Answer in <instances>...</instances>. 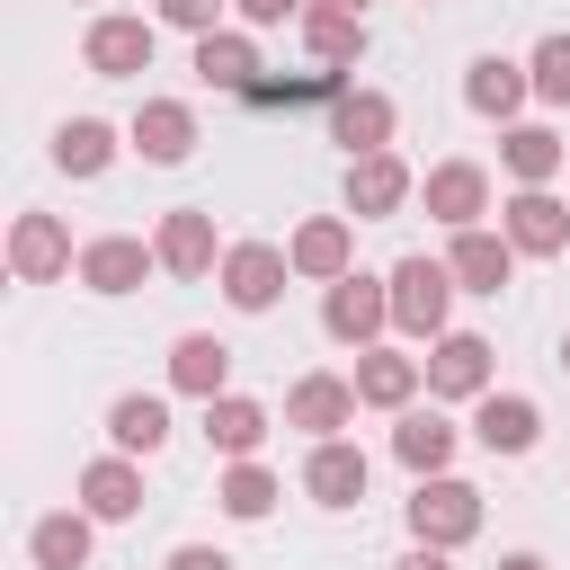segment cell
<instances>
[{
    "instance_id": "6da1fadb",
    "label": "cell",
    "mask_w": 570,
    "mask_h": 570,
    "mask_svg": "<svg viewBox=\"0 0 570 570\" xmlns=\"http://www.w3.org/2000/svg\"><path fill=\"white\" fill-rule=\"evenodd\" d=\"M383 285H392V330H410V338H445V303H454V267H445V258L410 249Z\"/></svg>"
},
{
    "instance_id": "7a4b0ae2",
    "label": "cell",
    "mask_w": 570,
    "mask_h": 570,
    "mask_svg": "<svg viewBox=\"0 0 570 570\" xmlns=\"http://www.w3.org/2000/svg\"><path fill=\"white\" fill-rule=\"evenodd\" d=\"M410 534H419V543H436V552L472 543V534H481V490H472V481H454V472L419 481V490H410Z\"/></svg>"
},
{
    "instance_id": "3957f363",
    "label": "cell",
    "mask_w": 570,
    "mask_h": 570,
    "mask_svg": "<svg viewBox=\"0 0 570 570\" xmlns=\"http://www.w3.org/2000/svg\"><path fill=\"white\" fill-rule=\"evenodd\" d=\"M151 45H160L151 18H89L80 62H89L98 80H142V71H151Z\"/></svg>"
},
{
    "instance_id": "277c9868",
    "label": "cell",
    "mask_w": 570,
    "mask_h": 570,
    "mask_svg": "<svg viewBox=\"0 0 570 570\" xmlns=\"http://www.w3.org/2000/svg\"><path fill=\"white\" fill-rule=\"evenodd\" d=\"M223 303L232 312H267L276 294H285V276H294V258L276 249V240H240V249H223Z\"/></svg>"
},
{
    "instance_id": "5b68a950",
    "label": "cell",
    "mask_w": 570,
    "mask_h": 570,
    "mask_svg": "<svg viewBox=\"0 0 570 570\" xmlns=\"http://www.w3.org/2000/svg\"><path fill=\"white\" fill-rule=\"evenodd\" d=\"M321 330L338 338V347H374V330H392V285H374V276H338L330 285V303H321Z\"/></svg>"
},
{
    "instance_id": "8992f818",
    "label": "cell",
    "mask_w": 570,
    "mask_h": 570,
    "mask_svg": "<svg viewBox=\"0 0 570 570\" xmlns=\"http://www.w3.org/2000/svg\"><path fill=\"white\" fill-rule=\"evenodd\" d=\"M419 205H428L445 232H481V214H490V169H472V160H436V169L419 178Z\"/></svg>"
},
{
    "instance_id": "52a82bcc",
    "label": "cell",
    "mask_w": 570,
    "mask_h": 570,
    "mask_svg": "<svg viewBox=\"0 0 570 570\" xmlns=\"http://www.w3.org/2000/svg\"><path fill=\"white\" fill-rule=\"evenodd\" d=\"M125 142H134L151 169H178V160L196 151V107H187V98H142L134 125H125Z\"/></svg>"
},
{
    "instance_id": "ba28073f",
    "label": "cell",
    "mask_w": 570,
    "mask_h": 570,
    "mask_svg": "<svg viewBox=\"0 0 570 570\" xmlns=\"http://www.w3.org/2000/svg\"><path fill=\"white\" fill-rule=\"evenodd\" d=\"M80 258H71V232L53 223V214H18L9 223V276L18 285H53V276H71Z\"/></svg>"
},
{
    "instance_id": "9c48e42d",
    "label": "cell",
    "mask_w": 570,
    "mask_h": 570,
    "mask_svg": "<svg viewBox=\"0 0 570 570\" xmlns=\"http://www.w3.org/2000/svg\"><path fill=\"white\" fill-rule=\"evenodd\" d=\"M419 365H428V392L436 401H481L490 392V338H472V330H445Z\"/></svg>"
},
{
    "instance_id": "30bf717a",
    "label": "cell",
    "mask_w": 570,
    "mask_h": 570,
    "mask_svg": "<svg viewBox=\"0 0 570 570\" xmlns=\"http://www.w3.org/2000/svg\"><path fill=\"white\" fill-rule=\"evenodd\" d=\"M285 428H303L312 445H330L338 428H356V383L347 374H303L285 392Z\"/></svg>"
},
{
    "instance_id": "8fae6325",
    "label": "cell",
    "mask_w": 570,
    "mask_h": 570,
    "mask_svg": "<svg viewBox=\"0 0 570 570\" xmlns=\"http://www.w3.org/2000/svg\"><path fill=\"white\" fill-rule=\"evenodd\" d=\"M499 232H508V249L552 258V249H570V205H561L552 187H517V196H508V214H499Z\"/></svg>"
},
{
    "instance_id": "7c38bea8",
    "label": "cell",
    "mask_w": 570,
    "mask_h": 570,
    "mask_svg": "<svg viewBox=\"0 0 570 570\" xmlns=\"http://www.w3.org/2000/svg\"><path fill=\"white\" fill-rule=\"evenodd\" d=\"M285 258H294V276H312V285L356 276V232H347V214H312V223L285 240Z\"/></svg>"
},
{
    "instance_id": "4fadbf2b",
    "label": "cell",
    "mask_w": 570,
    "mask_h": 570,
    "mask_svg": "<svg viewBox=\"0 0 570 570\" xmlns=\"http://www.w3.org/2000/svg\"><path fill=\"white\" fill-rule=\"evenodd\" d=\"M151 267H160V249L134 240V232H98V240L80 249V285H89V294H134Z\"/></svg>"
},
{
    "instance_id": "5bb4252c",
    "label": "cell",
    "mask_w": 570,
    "mask_h": 570,
    "mask_svg": "<svg viewBox=\"0 0 570 570\" xmlns=\"http://www.w3.org/2000/svg\"><path fill=\"white\" fill-rule=\"evenodd\" d=\"M419 196V178L392 160V151H365V160H347V214L356 223H383V214H401Z\"/></svg>"
},
{
    "instance_id": "9a60e30c",
    "label": "cell",
    "mask_w": 570,
    "mask_h": 570,
    "mask_svg": "<svg viewBox=\"0 0 570 570\" xmlns=\"http://www.w3.org/2000/svg\"><path fill=\"white\" fill-rule=\"evenodd\" d=\"M151 249H160V267H169V276H214V267H223V249H214V214H205V205L160 214Z\"/></svg>"
},
{
    "instance_id": "2e32d148",
    "label": "cell",
    "mask_w": 570,
    "mask_h": 570,
    "mask_svg": "<svg viewBox=\"0 0 570 570\" xmlns=\"http://www.w3.org/2000/svg\"><path fill=\"white\" fill-rule=\"evenodd\" d=\"M330 142H347V160L392 151V98L383 89H338L330 98Z\"/></svg>"
},
{
    "instance_id": "e0dca14e",
    "label": "cell",
    "mask_w": 570,
    "mask_h": 570,
    "mask_svg": "<svg viewBox=\"0 0 570 570\" xmlns=\"http://www.w3.org/2000/svg\"><path fill=\"white\" fill-rule=\"evenodd\" d=\"M472 436H481L490 454H534L543 410H534L525 392H481V401H472Z\"/></svg>"
},
{
    "instance_id": "ac0fdd59",
    "label": "cell",
    "mask_w": 570,
    "mask_h": 570,
    "mask_svg": "<svg viewBox=\"0 0 570 570\" xmlns=\"http://www.w3.org/2000/svg\"><path fill=\"white\" fill-rule=\"evenodd\" d=\"M347 383H356V401H365V410H410V392L428 383V365H419V356H401V347H365Z\"/></svg>"
},
{
    "instance_id": "d6986e66",
    "label": "cell",
    "mask_w": 570,
    "mask_h": 570,
    "mask_svg": "<svg viewBox=\"0 0 570 570\" xmlns=\"http://www.w3.org/2000/svg\"><path fill=\"white\" fill-rule=\"evenodd\" d=\"M365 445H347V436H330V445H312V463H303V490L321 499V508H356L365 499Z\"/></svg>"
},
{
    "instance_id": "ffe728a7",
    "label": "cell",
    "mask_w": 570,
    "mask_h": 570,
    "mask_svg": "<svg viewBox=\"0 0 570 570\" xmlns=\"http://www.w3.org/2000/svg\"><path fill=\"white\" fill-rule=\"evenodd\" d=\"M294 27H303V53H312V62H330V71H347V62L365 53V18H356V9H338V0H312Z\"/></svg>"
},
{
    "instance_id": "44dd1931",
    "label": "cell",
    "mask_w": 570,
    "mask_h": 570,
    "mask_svg": "<svg viewBox=\"0 0 570 570\" xmlns=\"http://www.w3.org/2000/svg\"><path fill=\"white\" fill-rule=\"evenodd\" d=\"M169 383L196 392V401H223V392H232V347H223L214 330H187V338L169 347Z\"/></svg>"
},
{
    "instance_id": "7402d4cb",
    "label": "cell",
    "mask_w": 570,
    "mask_h": 570,
    "mask_svg": "<svg viewBox=\"0 0 570 570\" xmlns=\"http://www.w3.org/2000/svg\"><path fill=\"white\" fill-rule=\"evenodd\" d=\"M80 508H89L98 525H125V517L142 508V472H134V454H98V463L80 472Z\"/></svg>"
},
{
    "instance_id": "603a6c76",
    "label": "cell",
    "mask_w": 570,
    "mask_h": 570,
    "mask_svg": "<svg viewBox=\"0 0 570 570\" xmlns=\"http://www.w3.org/2000/svg\"><path fill=\"white\" fill-rule=\"evenodd\" d=\"M445 267H454V285H463V294H499V285H508V267H517V249H508V232H454Z\"/></svg>"
},
{
    "instance_id": "cb8c5ba5",
    "label": "cell",
    "mask_w": 570,
    "mask_h": 570,
    "mask_svg": "<svg viewBox=\"0 0 570 570\" xmlns=\"http://www.w3.org/2000/svg\"><path fill=\"white\" fill-rule=\"evenodd\" d=\"M267 428H276V419H267L249 392H223V401H205V436H214L232 463H249V454L267 445Z\"/></svg>"
},
{
    "instance_id": "d4e9b609",
    "label": "cell",
    "mask_w": 570,
    "mask_h": 570,
    "mask_svg": "<svg viewBox=\"0 0 570 570\" xmlns=\"http://www.w3.org/2000/svg\"><path fill=\"white\" fill-rule=\"evenodd\" d=\"M196 71H205V89H258V45L249 36H232V27H214V36H196Z\"/></svg>"
},
{
    "instance_id": "484cf974",
    "label": "cell",
    "mask_w": 570,
    "mask_h": 570,
    "mask_svg": "<svg viewBox=\"0 0 570 570\" xmlns=\"http://www.w3.org/2000/svg\"><path fill=\"white\" fill-rule=\"evenodd\" d=\"M525 89H534V71H525V62H499V53H481V62L463 71L472 116H517V107H525Z\"/></svg>"
},
{
    "instance_id": "4316f807",
    "label": "cell",
    "mask_w": 570,
    "mask_h": 570,
    "mask_svg": "<svg viewBox=\"0 0 570 570\" xmlns=\"http://www.w3.org/2000/svg\"><path fill=\"white\" fill-rule=\"evenodd\" d=\"M116 160V125H98V116H62L53 125V169L62 178H98Z\"/></svg>"
},
{
    "instance_id": "83f0119b",
    "label": "cell",
    "mask_w": 570,
    "mask_h": 570,
    "mask_svg": "<svg viewBox=\"0 0 570 570\" xmlns=\"http://www.w3.org/2000/svg\"><path fill=\"white\" fill-rule=\"evenodd\" d=\"M499 160H508V178H517V187H552L570 151H561V134H552V125H508Z\"/></svg>"
},
{
    "instance_id": "f1b7e54d",
    "label": "cell",
    "mask_w": 570,
    "mask_h": 570,
    "mask_svg": "<svg viewBox=\"0 0 570 570\" xmlns=\"http://www.w3.org/2000/svg\"><path fill=\"white\" fill-rule=\"evenodd\" d=\"M392 454H401L419 481H436V472L454 463V428H445L436 410H401V428H392Z\"/></svg>"
},
{
    "instance_id": "f546056e",
    "label": "cell",
    "mask_w": 570,
    "mask_h": 570,
    "mask_svg": "<svg viewBox=\"0 0 570 570\" xmlns=\"http://www.w3.org/2000/svg\"><path fill=\"white\" fill-rule=\"evenodd\" d=\"M89 508H53V517H36V534H27V552H36V570H80L89 561Z\"/></svg>"
},
{
    "instance_id": "4dcf8cb0",
    "label": "cell",
    "mask_w": 570,
    "mask_h": 570,
    "mask_svg": "<svg viewBox=\"0 0 570 570\" xmlns=\"http://www.w3.org/2000/svg\"><path fill=\"white\" fill-rule=\"evenodd\" d=\"M107 436H116V454H151V445L169 436V401H160V392H125V401L107 410Z\"/></svg>"
},
{
    "instance_id": "1f68e13d",
    "label": "cell",
    "mask_w": 570,
    "mask_h": 570,
    "mask_svg": "<svg viewBox=\"0 0 570 570\" xmlns=\"http://www.w3.org/2000/svg\"><path fill=\"white\" fill-rule=\"evenodd\" d=\"M214 499H223V517H240V525H258V517H267V508H276L285 490H276V472H267V463H232Z\"/></svg>"
},
{
    "instance_id": "d6a6232c",
    "label": "cell",
    "mask_w": 570,
    "mask_h": 570,
    "mask_svg": "<svg viewBox=\"0 0 570 570\" xmlns=\"http://www.w3.org/2000/svg\"><path fill=\"white\" fill-rule=\"evenodd\" d=\"M525 71H534V98H543V107H570V27H552Z\"/></svg>"
},
{
    "instance_id": "836d02e7",
    "label": "cell",
    "mask_w": 570,
    "mask_h": 570,
    "mask_svg": "<svg viewBox=\"0 0 570 570\" xmlns=\"http://www.w3.org/2000/svg\"><path fill=\"white\" fill-rule=\"evenodd\" d=\"M160 9V27H187V36H214V18H223V0H151Z\"/></svg>"
},
{
    "instance_id": "e575fe53",
    "label": "cell",
    "mask_w": 570,
    "mask_h": 570,
    "mask_svg": "<svg viewBox=\"0 0 570 570\" xmlns=\"http://www.w3.org/2000/svg\"><path fill=\"white\" fill-rule=\"evenodd\" d=\"M232 9H240L249 27H285V18H303L312 0H232Z\"/></svg>"
},
{
    "instance_id": "d590c367",
    "label": "cell",
    "mask_w": 570,
    "mask_h": 570,
    "mask_svg": "<svg viewBox=\"0 0 570 570\" xmlns=\"http://www.w3.org/2000/svg\"><path fill=\"white\" fill-rule=\"evenodd\" d=\"M160 570H232V552H214V543H178Z\"/></svg>"
},
{
    "instance_id": "8d00e7d4",
    "label": "cell",
    "mask_w": 570,
    "mask_h": 570,
    "mask_svg": "<svg viewBox=\"0 0 570 570\" xmlns=\"http://www.w3.org/2000/svg\"><path fill=\"white\" fill-rule=\"evenodd\" d=\"M392 570H454V561H445V552H436V543H410V552H401V561H392Z\"/></svg>"
},
{
    "instance_id": "74e56055",
    "label": "cell",
    "mask_w": 570,
    "mask_h": 570,
    "mask_svg": "<svg viewBox=\"0 0 570 570\" xmlns=\"http://www.w3.org/2000/svg\"><path fill=\"white\" fill-rule=\"evenodd\" d=\"M499 570H543V561H534V552H508V561H499Z\"/></svg>"
},
{
    "instance_id": "f35d334b",
    "label": "cell",
    "mask_w": 570,
    "mask_h": 570,
    "mask_svg": "<svg viewBox=\"0 0 570 570\" xmlns=\"http://www.w3.org/2000/svg\"><path fill=\"white\" fill-rule=\"evenodd\" d=\"M561 374H570V338H561Z\"/></svg>"
},
{
    "instance_id": "ab89813d",
    "label": "cell",
    "mask_w": 570,
    "mask_h": 570,
    "mask_svg": "<svg viewBox=\"0 0 570 570\" xmlns=\"http://www.w3.org/2000/svg\"><path fill=\"white\" fill-rule=\"evenodd\" d=\"M338 9H365V0H338Z\"/></svg>"
}]
</instances>
